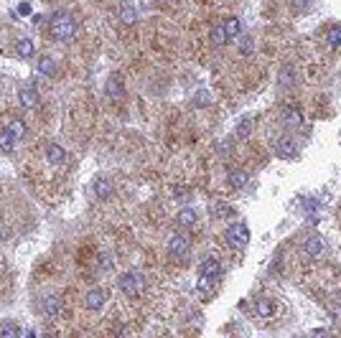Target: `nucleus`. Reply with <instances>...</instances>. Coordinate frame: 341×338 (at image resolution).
Listing matches in <instances>:
<instances>
[{"label":"nucleus","instance_id":"1","mask_svg":"<svg viewBox=\"0 0 341 338\" xmlns=\"http://www.w3.org/2000/svg\"><path fill=\"white\" fill-rule=\"evenodd\" d=\"M49 31H51V36H54L56 41L67 44V41L74 38L76 26H74V20H71V15H69V13H56V15L49 20Z\"/></svg>","mask_w":341,"mask_h":338},{"label":"nucleus","instance_id":"2","mask_svg":"<svg viewBox=\"0 0 341 338\" xmlns=\"http://www.w3.org/2000/svg\"><path fill=\"white\" fill-rule=\"evenodd\" d=\"M120 290H123L128 298H137V295L145 290L143 274H137V272H125V274H120Z\"/></svg>","mask_w":341,"mask_h":338},{"label":"nucleus","instance_id":"3","mask_svg":"<svg viewBox=\"0 0 341 338\" xmlns=\"http://www.w3.org/2000/svg\"><path fill=\"white\" fill-rule=\"evenodd\" d=\"M168 252H171V257H176L178 262H184V260L189 257V252H191V242H189V237H184V234H173L171 242H168Z\"/></svg>","mask_w":341,"mask_h":338},{"label":"nucleus","instance_id":"4","mask_svg":"<svg viewBox=\"0 0 341 338\" xmlns=\"http://www.w3.org/2000/svg\"><path fill=\"white\" fill-rule=\"evenodd\" d=\"M227 242H229V247H247V242H250V229L245 226V224H232L229 229H227Z\"/></svg>","mask_w":341,"mask_h":338},{"label":"nucleus","instance_id":"5","mask_svg":"<svg viewBox=\"0 0 341 338\" xmlns=\"http://www.w3.org/2000/svg\"><path fill=\"white\" fill-rule=\"evenodd\" d=\"M275 155H277V158H283V160L295 158V155H298V145H295V140H293L290 135L277 137V142H275Z\"/></svg>","mask_w":341,"mask_h":338},{"label":"nucleus","instance_id":"6","mask_svg":"<svg viewBox=\"0 0 341 338\" xmlns=\"http://www.w3.org/2000/svg\"><path fill=\"white\" fill-rule=\"evenodd\" d=\"M112 181L110 178H105V176H99V178H94V183H92V194H94V199H99V201H107L110 196H112Z\"/></svg>","mask_w":341,"mask_h":338},{"label":"nucleus","instance_id":"7","mask_svg":"<svg viewBox=\"0 0 341 338\" xmlns=\"http://www.w3.org/2000/svg\"><path fill=\"white\" fill-rule=\"evenodd\" d=\"M303 255H306V257H311V260L321 257V255H324V239H321L318 234L306 237V242H303Z\"/></svg>","mask_w":341,"mask_h":338},{"label":"nucleus","instance_id":"8","mask_svg":"<svg viewBox=\"0 0 341 338\" xmlns=\"http://www.w3.org/2000/svg\"><path fill=\"white\" fill-rule=\"evenodd\" d=\"M199 274L206 277V280H216V277H222V265H219V260L206 257L204 262H202V267H199Z\"/></svg>","mask_w":341,"mask_h":338},{"label":"nucleus","instance_id":"9","mask_svg":"<svg viewBox=\"0 0 341 338\" xmlns=\"http://www.w3.org/2000/svg\"><path fill=\"white\" fill-rule=\"evenodd\" d=\"M107 97H112L115 102H120V99L125 97V87H123V79H120L117 74H112V76L107 79Z\"/></svg>","mask_w":341,"mask_h":338},{"label":"nucleus","instance_id":"10","mask_svg":"<svg viewBox=\"0 0 341 338\" xmlns=\"http://www.w3.org/2000/svg\"><path fill=\"white\" fill-rule=\"evenodd\" d=\"M283 122H285L288 128H298V125L303 122L300 110H298L295 104H285V107H283Z\"/></svg>","mask_w":341,"mask_h":338},{"label":"nucleus","instance_id":"11","mask_svg":"<svg viewBox=\"0 0 341 338\" xmlns=\"http://www.w3.org/2000/svg\"><path fill=\"white\" fill-rule=\"evenodd\" d=\"M84 305H87L89 310H99V308L105 305V290H99V287H92V290L84 295Z\"/></svg>","mask_w":341,"mask_h":338},{"label":"nucleus","instance_id":"12","mask_svg":"<svg viewBox=\"0 0 341 338\" xmlns=\"http://www.w3.org/2000/svg\"><path fill=\"white\" fill-rule=\"evenodd\" d=\"M46 160H49V163H54V165H62V163L67 160V150H64L62 145L51 142V145L46 147Z\"/></svg>","mask_w":341,"mask_h":338},{"label":"nucleus","instance_id":"13","mask_svg":"<svg viewBox=\"0 0 341 338\" xmlns=\"http://www.w3.org/2000/svg\"><path fill=\"white\" fill-rule=\"evenodd\" d=\"M41 310L46 313V315H59V310H62V300L56 298V295H46L44 300H41Z\"/></svg>","mask_w":341,"mask_h":338},{"label":"nucleus","instance_id":"14","mask_svg":"<svg viewBox=\"0 0 341 338\" xmlns=\"http://www.w3.org/2000/svg\"><path fill=\"white\" fill-rule=\"evenodd\" d=\"M273 300L270 298H257L255 300V313H257V318H273Z\"/></svg>","mask_w":341,"mask_h":338},{"label":"nucleus","instance_id":"15","mask_svg":"<svg viewBox=\"0 0 341 338\" xmlns=\"http://www.w3.org/2000/svg\"><path fill=\"white\" fill-rule=\"evenodd\" d=\"M252 125H255L252 115H245V117L237 122V130H234V135L239 137V140H247V137H250V133H252Z\"/></svg>","mask_w":341,"mask_h":338},{"label":"nucleus","instance_id":"16","mask_svg":"<svg viewBox=\"0 0 341 338\" xmlns=\"http://www.w3.org/2000/svg\"><path fill=\"white\" fill-rule=\"evenodd\" d=\"M178 226H184V229H189V226H194L196 224V211L194 208H189V206H184L181 211H178Z\"/></svg>","mask_w":341,"mask_h":338},{"label":"nucleus","instance_id":"17","mask_svg":"<svg viewBox=\"0 0 341 338\" xmlns=\"http://www.w3.org/2000/svg\"><path fill=\"white\" fill-rule=\"evenodd\" d=\"M222 26H224V33H227L229 41H237V38H239V28H242L239 18H229V20H224Z\"/></svg>","mask_w":341,"mask_h":338},{"label":"nucleus","instance_id":"18","mask_svg":"<svg viewBox=\"0 0 341 338\" xmlns=\"http://www.w3.org/2000/svg\"><path fill=\"white\" fill-rule=\"evenodd\" d=\"M247 181H250V176H247L245 171H229L227 183H229L232 188H245V186H247Z\"/></svg>","mask_w":341,"mask_h":338},{"label":"nucleus","instance_id":"19","mask_svg":"<svg viewBox=\"0 0 341 338\" xmlns=\"http://www.w3.org/2000/svg\"><path fill=\"white\" fill-rule=\"evenodd\" d=\"M21 104H23V107H36V104H38V92H36L33 87L21 89Z\"/></svg>","mask_w":341,"mask_h":338},{"label":"nucleus","instance_id":"20","mask_svg":"<svg viewBox=\"0 0 341 338\" xmlns=\"http://www.w3.org/2000/svg\"><path fill=\"white\" fill-rule=\"evenodd\" d=\"M13 147H15V135L5 128V130H0V150L3 153H13Z\"/></svg>","mask_w":341,"mask_h":338},{"label":"nucleus","instance_id":"21","mask_svg":"<svg viewBox=\"0 0 341 338\" xmlns=\"http://www.w3.org/2000/svg\"><path fill=\"white\" fill-rule=\"evenodd\" d=\"M120 20H123L125 26H133V23L137 20L135 8H133V5H128V3H123V5H120Z\"/></svg>","mask_w":341,"mask_h":338},{"label":"nucleus","instance_id":"22","mask_svg":"<svg viewBox=\"0 0 341 338\" xmlns=\"http://www.w3.org/2000/svg\"><path fill=\"white\" fill-rule=\"evenodd\" d=\"M237 49H239V54H242V56H250V54H252V49H255L252 36H242V33H239V38H237Z\"/></svg>","mask_w":341,"mask_h":338},{"label":"nucleus","instance_id":"23","mask_svg":"<svg viewBox=\"0 0 341 338\" xmlns=\"http://www.w3.org/2000/svg\"><path fill=\"white\" fill-rule=\"evenodd\" d=\"M229 38H227V33H224V26H214L211 28V44L214 46H224Z\"/></svg>","mask_w":341,"mask_h":338},{"label":"nucleus","instance_id":"24","mask_svg":"<svg viewBox=\"0 0 341 338\" xmlns=\"http://www.w3.org/2000/svg\"><path fill=\"white\" fill-rule=\"evenodd\" d=\"M15 51H18V56H21V59H31V56H33V44H31L28 38H23V41H18Z\"/></svg>","mask_w":341,"mask_h":338},{"label":"nucleus","instance_id":"25","mask_svg":"<svg viewBox=\"0 0 341 338\" xmlns=\"http://www.w3.org/2000/svg\"><path fill=\"white\" fill-rule=\"evenodd\" d=\"M38 71H41L44 76H51V74L56 71V64H54V59H49V56H41V59H38Z\"/></svg>","mask_w":341,"mask_h":338},{"label":"nucleus","instance_id":"26","mask_svg":"<svg viewBox=\"0 0 341 338\" xmlns=\"http://www.w3.org/2000/svg\"><path fill=\"white\" fill-rule=\"evenodd\" d=\"M280 84H283V87H293V84H295V69L283 67V71H280Z\"/></svg>","mask_w":341,"mask_h":338},{"label":"nucleus","instance_id":"27","mask_svg":"<svg viewBox=\"0 0 341 338\" xmlns=\"http://www.w3.org/2000/svg\"><path fill=\"white\" fill-rule=\"evenodd\" d=\"M8 130L15 135V140H21V137H26V125L21 122V120H8Z\"/></svg>","mask_w":341,"mask_h":338},{"label":"nucleus","instance_id":"28","mask_svg":"<svg viewBox=\"0 0 341 338\" xmlns=\"http://www.w3.org/2000/svg\"><path fill=\"white\" fill-rule=\"evenodd\" d=\"M211 214H216V219H229V216H234V211H232L229 206H224V203H214V206H211Z\"/></svg>","mask_w":341,"mask_h":338},{"label":"nucleus","instance_id":"29","mask_svg":"<svg viewBox=\"0 0 341 338\" xmlns=\"http://www.w3.org/2000/svg\"><path fill=\"white\" fill-rule=\"evenodd\" d=\"M194 104H196V107H209V104H211V94H209L206 89H199L196 97H194Z\"/></svg>","mask_w":341,"mask_h":338},{"label":"nucleus","instance_id":"30","mask_svg":"<svg viewBox=\"0 0 341 338\" xmlns=\"http://www.w3.org/2000/svg\"><path fill=\"white\" fill-rule=\"evenodd\" d=\"M0 336L15 338V336H21V331H18V326H15V323H3V326H0Z\"/></svg>","mask_w":341,"mask_h":338},{"label":"nucleus","instance_id":"31","mask_svg":"<svg viewBox=\"0 0 341 338\" xmlns=\"http://www.w3.org/2000/svg\"><path fill=\"white\" fill-rule=\"evenodd\" d=\"M171 194H173V199H176V201H186V199L191 196V188H181V186H173V191H171Z\"/></svg>","mask_w":341,"mask_h":338},{"label":"nucleus","instance_id":"32","mask_svg":"<svg viewBox=\"0 0 341 338\" xmlns=\"http://www.w3.org/2000/svg\"><path fill=\"white\" fill-rule=\"evenodd\" d=\"M290 5H293V13H306L311 0H290Z\"/></svg>","mask_w":341,"mask_h":338},{"label":"nucleus","instance_id":"33","mask_svg":"<svg viewBox=\"0 0 341 338\" xmlns=\"http://www.w3.org/2000/svg\"><path fill=\"white\" fill-rule=\"evenodd\" d=\"M329 46H341V28L329 33Z\"/></svg>","mask_w":341,"mask_h":338},{"label":"nucleus","instance_id":"34","mask_svg":"<svg viewBox=\"0 0 341 338\" xmlns=\"http://www.w3.org/2000/svg\"><path fill=\"white\" fill-rule=\"evenodd\" d=\"M329 313H331V315H334L336 321H341V303H334V305L329 308Z\"/></svg>","mask_w":341,"mask_h":338},{"label":"nucleus","instance_id":"35","mask_svg":"<svg viewBox=\"0 0 341 338\" xmlns=\"http://www.w3.org/2000/svg\"><path fill=\"white\" fill-rule=\"evenodd\" d=\"M99 265H102V270H110L112 267V260L107 255H99Z\"/></svg>","mask_w":341,"mask_h":338},{"label":"nucleus","instance_id":"36","mask_svg":"<svg viewBox=\"0 0 341 338\" xmlns=\"http://www.w3.org/2000/svg\"><path fill=\"white\" fill-rule=\"evenodd\" d=\"M8 237H10V229H3L0 226V239H8Z\"/></svg>","mask_w":341,"mask_h":338}]
</instances>
